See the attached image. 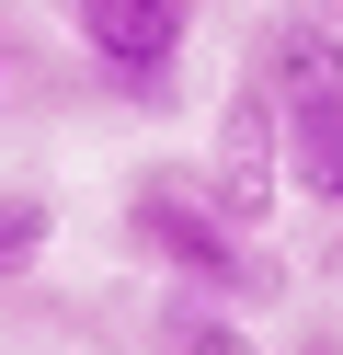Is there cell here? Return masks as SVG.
Segmentation results:
<instances>
[{
	"label": "cell",
	"mask_w": 343,
	"mask_h": 355,
	"mask_svg": "<svg viewBox=\"0 0 343 355\" xmlns=\"http://www.w3.org/2000/svg\"><path fill=\"white\" fill-rule=\"evenodd\" d=\"M126 252L149 263L172 298H206V309H274L286 298V263L252 230H229V218L206 207V184L172 172V161L126 184Z\"/></svg>",
	"instance_id": "1"
},
{
	"label": "cell",
	"mask_w": 343,
	"mask_h": 355,
	"mask_svg": "<svg viewBox=\"0 0 343 355\" xmlns=\"http://www.w3.org/2000/svg\"><path fill=\"white\" fill-rule=\"evenodd\" d=\"M69 12V46L91 58L114 103H172L183 92V46H195V0H58Z\"/></svg>",
	"instance_id": "2"
},
{
	"label": "cell",
	"mask_w": 343,
	"mask_h": 355,
	"mask_svg": "<svg viewBox=\"0 0 343 355\" xmlns=\"http://www.w3.org/2000/svg\"><path fill=\"white\" fill-rule=\"evenodd\" d=\"M195 184H206V207H218L229 230H252V241H263V230H274V207H286V172H274V92H263L252 69L229 80L218 138H206Z\"/></svg>",
	"instance_id": "3"
},
{
	"label": "cell",
	"mask_w": 343,
	"mask_h": 355,
	"mask_svg": "<svg viewBox=\"0 0 343 355\" xmlns=\"http://www.w3.org/2000/svg\"><path fill=\"white\" fill-rule=\"evenodd\" d=\"M274 172H286L297 207H343V92L274 103Z\"/></svg>",
	"instance_id": "4"
},
{
	"label": "cell",
	"mask_w": 343,
	"mask_h": 355,
	"mask_svg": "<svg viewBox=\"0 0 343 355\" xmlns=\"http://www.w3.org/2000/svg\"><path fill=\"white\" fill-rule=\"evenodd\" d=\"M240 69L263 80L274 103H297V92H343V35L320 24L309 0H286V12H274V24H263V46H252Z\"/></svg>",
	"instance_id": "5"
},
{
	"label": "cell",
	"mask_w": 343,
	"mask_h": 355,
	"mask_svg": "<svg viewBox=\"0 0 343 355\" xmlns=\"http://www.w3.org/2000/svg\"><path fill=\"white\" fill-rule=\"evenodd\" d=\"M46 252H58V207L35 184H0V286H23Z\"/></svg>",
	"instance_id": "6"
},
{
	"label": "cell",
	"mask_w": 343,
	"mask_h": 355,
	"mask_svg": "<svg viewBox=\"0 0 343 355\" xmlns=\"http://www.w3.org/2000/svg\"><path fill=\"white\" fill-rule=\"evenodd\" d=\"M160 355H263V332L240 309H206V298H172L160 309Z\"/></svg>",
	"instance_id": "7"
},
{
	"label": "cell",
	"mask_w": 343,
	"mask_h": 355,
	"mask_svg": "<svg viewBox=\"0 0 343 355\" xmlns=\"http://www.w3.org/2000/svg\"><path fill=\"white\" fill-rule=\"evenodd\" d=\"M309 12H320V24H332V35H343V0H309Z\"/></svg>",
	"instance_id": "8"
},
{
	"label": "cell",
	"mask_w": 343,
	"mask_h": 355,
	"mask_svg": "<svg viewBox=\"0 0 343 355\" xmlns=\"http://www.w3.org/2000/svg\"><path fill=\"white\" fill-rule=\"evenodd\" d=\"M0 92H12V35H0Z\"/></svg>",
	"instance_id": "9"
},
{
	"label": "cell",
	"mask_w": 343,
	"mask_h": 355,
	"mask_svg": "<svg viewBox=\"0 0 343 355\" xmlns=\"http://www.w3.org/2000/svg\"><path fill=\"white\" fill-rule=\"evenodd\" d=\"M309 355H343V344H309Z\"/></svg>",
	"instance_id": "10"
}]
</instances>
